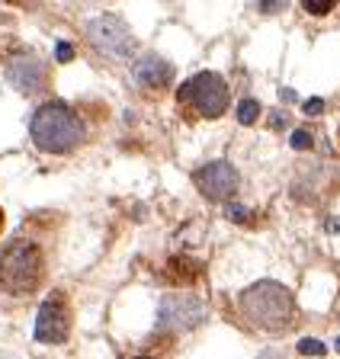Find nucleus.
Returning a JSON list of instances; mask_svg holds the SVG:
<instances>
[{
    "mask_svg": "<svg viewBox=\"0 0 340 359\" xmlns=\"http://www.w3.org/2000/svg\"><path fill=\"white\" fill-rule=\"evenodd\" d=\"M241 311L254 327L266 330V334H280V330H289L295 318V299L286 285L264 279L241 292Z\"/></svg>",
    "mask_w": 340,
    "mask_h": 359,
    "instance_id": "f257e3e1",
    "label": "nucleus"
},
{
    "mask_svg": "<svg viewBox=\"0 0 340 359\" xmlns=\"http://www.w3.org/2000/svg\"><path fill=\"white\" fill-rule=\"evenodd\" d=\"M29 135L36 148L48 151V154H68L81 144L83 126L77 119V112L64 103H46L39 106L36 116L29 122Z\"/></svg>",
    "mask_w": 340,
    "mask_h": 359,
    "instance_id": "f03ea898",
    "label": "nucleus"
},
{
    "mask_svg": "<svg viewBox=\"0 0 340 359\" xmlns=\"http://www.w3.org/2000/svg\"><path fill=\"white\" fill-rule=\"evenodd\" d=\"M46 260L32 241H10L0 250V289L10 295H29L39 289Z\"/></svg>",
    "mask_w": 340,
    "mask_h": 359,
    "instance_id": "7ed1b4c3",
    "label": "nucleus"
},
{
    "mask_svg": "<svg viewBox=\"0 0 340 359\" xmlns=\"http://www.w3.org/2000/svg\"><path fill=\"white\" fill-rule=\"evenodd\" d=\"M87 39H90V45L100 55H106V58H113V61H125L135 52V36H132V29L119 16H109V13L93 16V20L87 22Z\"/></svg>",
    "mask_w": 340,
    "mask_h": 359,
    "instance_id": "20e7f679",
    "label": "nucleus"
},
{
    "mask_svg": "<svg viewBox=\"0 0 340 359\" xmlns=\"http://www.w3.org/2000/svg\"><path fill=\"white\" fill-rule=\"evenodd\" d=\"M177 97L186 100V103H193L196 112L205 116V119H219L222 112L228 109V83L222 81L215 71H203V74L189 77V81L180 87Z\"/></svg>",
    "mask_w": 340,
    "mask_h": 359,
    "instance_id": "39448f33",
    "label": "nucleus"
},
{
    "mask_svg": "<svg viewBox=\"0 0 340 359\" xmlns=\"http://www.w3.org/2000/svg\"><path fill=\"white\" fill-rule=\"evenodd\" d=\"M205 321V305L196 295H164L158 308V327L161 330H193Z\"/></svg>",
    "mask_w": 340,
    "mask_h": 359,
    "instance_id": "423d86ee",
    "label": "nucleus"
},
{
    "mask_svg": "<svg viewBox=\"0 0 340 359\" xmlns=\"http://www.w3.org/2000/svg\"><path fill=\"white\" fill-rule=\"evenodd\" d=\"M68 330H71V311H68V302L61 292L48 295L39 308V318H36V340L39 344H64L68 340Z\"/></svg>",
    "mask_w": 340,
    "mask_h": 359,
    "instance_id": "0eeeda50",
    "label": "nucleus"
},
{
    "mask_svg": "<svg viewBox=\"0 0 340 359\" xmlns=\"http://www.w3.org/2000/svg\"><path fill=\"white\" fill-rule=\"evenodd\" d=\"M238 183H241L238 170L231 164H225V161H212V164L196 170V187H199V193L209 196V199L222 202V199H228V196H235Z\"/></svg>",
    "mask_w": 340,
    "mask_h": 359,
    "instance_id": "6e6552de",
    "label": "nucleus"
},
{
    "mask_svg": "<svg viewBox=\"0 0 340 359\" xmlns=\"http://www.w3.org/2000/svg\"><path fill=\"white\" fill-rule=\"evenodd\" d=\"M7 81L13 83L20 93H39L42 83H46V71H42V61L32 58V55H20L7 65Z\"/></svg>",
    "mask_w": 340,
    "mask_h": 359,
    "instance_id": "1a4fd4ad",
    "label": "nucleus"
},
{
    "mask_svg": "<svg viewBox=\"0 0 340 359\" xmlns=\"http://www.w3.org/2000/svg\"><path fill=\"white\" fill-rule=\"evenodd\" d=\"M170 77H174V67L167 65L164 58H158V55H142V58L135 61V81L142 83V87L164 90L167 83H170Z\"/></svg>",
    "mask_w": 340,
    "mask_h": 359,
    "instance_id": "9d476101",
    "label": "nucleus"
},
{
    "mask_svg": "<svg viewBox=\"0 0 340 359\" xmlns=\"http://www.w3.org/2000/svg\"><path fill=\"white\" fill-rule=\"evenodd\" d=\"M257 119H260L257 100H241V103H238V122H241V126H254Z\"/></svg>",
    "mask_w": 340,
    "mask_h": 359,
    "instance_id": "9b49d317",
    "label": "nucleus"
},
{
    "mask_svg": "<svg viewBox=\"0 0 340 359\" xmlns=\"http://www.w3.org/2000/svg\"><path fill=\"white\" fill-rule=\"evenodd\" d=\"M299 353L302 356H325V344L321 340H311V337H305V340H299Z\"/></svg>",
    "mask_w": 340,
    "mask_h": 359,
    "instance_id": "f8f14e48",
    "label": "nucleus"
},
{
    "mask_svg": "<svg viewBox=\"0 0 340 359\" xmlns=\"http://www.w3.org/2000/svg\"><path fill=\"white\" fill-rule=\"evenodd\" d=\"M334 4H337V0H302V7L308 10L311 16H325V13H331Z\"/></svg>",
    "mask_w": 340,
    "mask_h": 359,
    "instance_id": "ddd939ff",
    "label": "nucleus"
},
{
    "mask_svg": "<svg viewBox=\"0 0 340 359\" xmlns=\"http://www.w3.org/2000/svg\"><path fill=\"white\" fill-rule=\"evenodd\" d=\"M289 0H254V7L260 10L264 16H273V13H283Z\"/></svg>",
    "mask_w": 340,
    "mask_h": 359,
    "instance_id": "4468645a",
    "label": "nucleus"
},
{
    "mask_svg": "<svg viewBox=\"0 0 340 359\" xmlns=\"http://www.w3.org/2000/svg\"><path fill=\"white\" fill-rule=\"evenodd\" d=\"M55 58H58L61 65L74 61V48H71V42H58V52H55Z\"/></svg>",
    "mask_w": 340,
    "mask_h": 359,
    "instance_id": "2eb2a0df",
    "label": "nucleus"
},
{
    "mask_svg": "<svg viewBox=\"0 0 340 359\" xmlns=\"http://www.w3.org/2000/svg\"><path fill=\"white\" fill-rule=\"evenodd\" d=\"M292 148H299V151L311 148V135L308 132H292Z\"/></svg>",
    "mask_w": 340,
    "mask_h": 359,
    "instance_id": "dca6fc26",
    "label": "nucleus"
},
{
    "mask_svg": "<svg viewBox=\"0 0 340 359\" xmlns=\"http://www.w3.org/2000/svg\"><path fill=\"white\" fill-rule=\"evenodd\" d=\"M228 218L231 222H250V212L241 209V205H228Z\"/></svg>",
    "mask_w": 340,
    "mask_h": 359,
    "instance_id": "f3484780",
    "label": "nucleus"
},
{
    "mask_svg": "<svg viewBox=\"0 0 340 359\" xmlns=\"http://www.w3.org/2000/svg\"><path fill=\"white\" fill-rule=\"evenodd\" d=\"M305 112H308V116H318V112H325V103H321V100H308V103H305Z\"/></svg>",
    "mask_w": 340,
    "mask_h": 359,
    "instance_id": "a211bd4d",
    "label": "nucleus"
},
{
    "mask_svg": "<svg viewBox=\"0 0 340 359\" xmlns=\"http://www.w3.org/2000/svg\"><path fill=\"white\" fill-rule=\"evenodd\" d=\"M327 228H331V231H340V218H331V222H327Z\"/></svg>",
    "mask_w": 340,
    "mask_h": 359,
    "instance_id": "6ab92c4d",
    "label": "nucleus"
},
{
    "mask_svg": "<svg viewBox=\"0 0 340 359\" xmlns=\"http://www.w3.org/2000/svg\"><path fill=\"white\" fill-rule=\"evenodd\" d=\"M337 353H340V337H337Z\"/></svg>",
    "mask_w": 340,
    "mask_h": 359,
    "instance_id": "aec40b11",
    "label": "nucleus"
},
{
    "mask_svg": "<svg viewBox=\"0 0 340 359\" xmlns=\"http://www.w3.org/2000/svg\"><path fill=\"white\" fill-rule=\"evenodd\" d=\"M0 224H4V212H0Z\"/></svg>",
    "mask_w": 340,
    "mask_h": 359,
    "instance_id": "412c9836",
    "label": "nucleus"
},
{
    "mask_svg": "<svg viewBox=\"0 0 340 359\" xmlns=\"http://www.w3.org/2000/svg\"><path fill=\"white\" fill-rule=\"evenodd\" d=\"M138 359H151V356H138Z\"/></svg>",
    "mask_w": 340,
    "mask_h": 359,
    "instance_id": "4be33fe9",
    "label": "nucleus"
}]
</instances>
